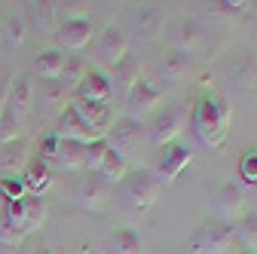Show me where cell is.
I'll return each mask as SVG.
<instances>
[{"instance_id": "obj_1", "label": "cell", "mask_w": 257, "mask_h": 254, "mask_svg": "<svg viewBox=\"0 0 257 254\" xmlns=\"http://www.w3.org/2000/svg\"><path fill=\"white\" fill-rule=\"evenodd\" d=\"M193 132H196L199 144H205L208 150H217L227 141V104L220 95L214 92H202L196 104H193Z\"/></svg>"}, {"instance_id": "obj_2", "label": "cell", "mask_w": 257, "mask_h": 254, "mask_svg": "<svg viewBox=\"0 0 257 254\" xmlns=\"http://www.w3.org/2000/svg\"><path fill=\"white\" fill-rule=\"evenodd\" d=\"M187 254H236L233 227L220 217H205L187 239Z\"/></svg>"}, {"instance_id": "obj_3", "label": "cell", "mask_w": 257, "mask_h": 254, "mask_svg": "<svg viewBox=\"0 0 257 254\" xmlns=\"http://www.w3.org/2000/svg\"><path fill=\"white\" fill-rule=\"evenodd\" d=\"M184 129H187V110H184V104H159L150 113V119H147V138H150V144L156 150L172 144V141H178Z\"/></svg>"}, {"instance_id": "obj_4", "label": "cell", "mask_w": 257, "mask_h": 254, "mask_svg": "<svg viewBox=\"0 0 257 254\" xmlns=\"http://www.w3.org/2000/svg\"><path fill=\"white\" fill-rule=\"evenodd\" d=\"M119 187H122V199L132 205L135 211H147V208H153L163 184H159V178H156L153 169L138 166V169H128L125 172V178L119 181Z\"/></svg>"}, {"instance_id": "obj_5", "label": "cell", "mask_w": 257, "mask_h": 254, "mask_svg": "<svg viewBox=\"0 0 257 254\" xmlns=\"http://www.w3.org/2000/svg\"><path fill=\"white\" fill-rule=\"evenodd\" d=\"M159 104H163V86H159L150 74H144L132 89L125 92V116L135 119V122L150 119V113Z\"/></svg>"}, {"instance_id": "obj_6", "label": "cell", "mask_w": 257, "mask_h": 254, "mask_svg": "<svg viewBox=\"0 0 257 254\" xmlns=\"http://www.w3.org/2000/svg\"><path fill=\"white\" fill-rule=\"evenodd\" d=\"M193 163V147L187 141H172L166 147H159L156 150V178L159 184H175L178 175Z\"/></svg>"}, {"instance_id": "obj_7", "label": "cell", "mask_w": 257, "mask_h": 254, "mask_svg": "<svg viewBox=\"0 0 257 254\" xmlns=\"http://www.w3.org/2000/svg\"><path fill=\"white\" fill-rule=\"evenodd\" d=\"M125 55H128V37L122 34L119 28L107 25L104 31L95 34V58H98L101 68H110L113 71Z\"/></svg>"}, {"instance_id": "obj_8", "label": "cell", "mask_w": 257, "mask_h": 254, "mask_svg": "<svg viewBox=\"0 0 257 254\" xmlns=\"http://www.w3.org/2000/svg\"><path fill=\"white\" fill-rule=\"evenodd\" d=\"M104 141H107V147L113 153H119L122 160H125L128 153H135L141 147V141H144V122H135V119L122 116V119H116L110 129H107Z\"/></svg>"}, {"instance_id": "obj_9", "label": "cell", "mask_w": 257, "mask_h": 254, "mask_svg": "<svg viewBox=\"0 0 257 254\" xmlns=\"http://www.w3.org/2000/svg\"><path fill=\"white\" fill-rule=\"evenodd\" d=\"M55 49L61 52H83L92 40H95V25L92 19H83V22H61L55 31Z\"/></svg>"}, {"instance_id": "obj_10", "label": "cell", "mask_w": 257, "mask_h": 254, "mask_svg": "<svg viewBox=\"0 0 257 254\" xmlns=\"http://www.w3.org/2000/svg\"><path fill=\"white\" fill-rule=\"evenodd\" d=\"M52 135H55L58 141H77V144H92V141H101V138H104L101 132L89 129V125L71 110V104L58 113V125H55V132H52Z\"/></svg>"}, {"instance_id": "obj_11", "label": "cell", "mask_w": 257, "mask_h": 254, "mask_svg": "<svg viewBox=\"0 0 257 254\" xmlns=\"http://www.w3.org/2000/svg\"><path fill=\"white\" fill-rule=\"evenodd\" d=\"M28 236L25 230V211L22 199H4V211H0V245H16Z\"/></svg>"}, {"instance_id": "obj_12", "label": "cell", "mask_w": 257, "mask_h": 254, "mask_svg": "<svg viewBox=\"0 0 257 254\" xmlns=\"http://www.w3.org/2000/svg\"><path fill=\"white\" fill-rule=\"evenodd\" d=\"M31 101H34V80H31L28 74L10 80V92H7V113H13L19 122L31 113Z\"/></svg>"}, {"instance_id": "obj_13", "label": "cell", "mask_w": 257, "mask_h": 254, "mask_svg": "<svg viewBox=\"0 0 257 254\" xmlns=\"http://www.w3.org/2000/svg\"><path fill=\"white\" fill-rule=\"evenodd\" d=\"M248 211V199H245V190L236 184V181H230L227 187L220 190V196H217V214L214 217H220L223 224H236V220L242 217Z\"/></svg>"}, {"instance_id": "obj_14", "label": "cell", "mask_w": 257, "mask_h": 254, "mask_svg": "<svg viewBox=\"0 0 257 254\" xmlns=\"http://www.w3.org/2000/svg\"><path fill=\"white\" fill-rule=\"evenodd\" d=\"M110 95H113V86H110V77L101 71V68H89L80 89L74 92V98L80 101H98V104H107L110 101Z\"/></svg>"}, {"instance_id": "obj_15", "label": "cell", "mask_w": 257, "mask_h": 254, "mask_svg": "<svg viewBox=\"0 0 257 254\" xmlns=\"http://www.w3.org/2000/svg\"><path fill=\"white\" fill-rule=\"evenodd\" d=\"M71 110L89 125V129L107 135V129L113 125V113H110V104H98V101H80V98H71Z\"/></svg>"}, {"instance_id": "obj_16", "label": "cell", "mask_w": 257, "mask_h": 254, "mask_svg": "<svg viewBox=\"0 0 257 254\" xmlns=\"http://www.w3.org/2000/svg\"><path fill=\"white\" fill-rule=\"evenodd\" d=\"M22 181H25V187H28V193H31V196H46V193H49V187L55 184L49 163H43L40 156H28L25 172H22Z\"/></svg>"}, {"instance_id": "obj_17", "label": "cell", "mask_w": 257, "mask_h": 254, "mask_svg": "<svg viewBox=\"0 0 257 254\" xmlns=\"http://www.w3.org/2000/svg\"><path fill=\"white\" fill-rule=\"evenodd\" d=\"M187 74H190V55L166 49L156 61V77L153 80H166L169 86H178L181 80H187Z\"/></svg>"}, {"instance_id": "obj_18", "label": "cell", "mask_w": 257, "mask_h": 254, "mask_svg": "<svg viewBox=\"0 0 257 254\" xmlns=\"http://www.w3.org/2000/svg\"><path fill=\"white\" fill-rule=\"evenodd\" d=\"M196 46H199V28H196V22L178 19V22L169 25V49L190 55Z\"/></svg>"}, {"instance_id": "obj_19", "label": "cell", "mask_w": 257, "mask_h": 254, "mask_svg": "<svg viewBox=\"0 0 257 254\" xmlns=\"http://www.w3.org/2000/svg\"><path fill=\"white\" fill-rule=\"evenodd\" d=\"M64 65H68V55L52 46V49H43V52L34 58V74H37L40 80H61Z\"/></svg>"}, {"instance_id": "obj_20", "label": "cell", "mask_w": 257, "mask_h": 254, "mask_svg": "<svg viewBox=\"0 0 257 254\" xmlns=\"http://www.w3.org/2000/svg\"><path fill=\"white\" fill-rule=\"evenodd\" d=\"M233 236L239 251L245 254H257V211H245L236 224H233Z\"/></svg>"}, {"instance_id": "obj_21", "label": "cell", "mask_w": 257, "mask_h": 254, "mask_svg": "<svg viewBox=\"0 0 257 254\" xmlns=\"http://www.w3.org/2000/svg\"><path fill=\"white\" fill-rule=\"evenodd\" d=\"M22 211H25V230L31 233H40V227L46 224V214H49V202L46 196H25L22 199Z\"/></svg>"}, {"instance_id": "obj_22", "label": "cell", "mask_w": 257, "mask_h": 254, "mask_svg": "<svg viewBox=\"0 0 257 254\" xmlns=\"http://www.w3.org/2000/svg\"><path fill=\"white\" fill-rule=\"evenodd\" d=\"M80 205L89 208V211H104L107 208V187L95 175L80 184Z\"/></svg>"}, {"instance_id": "obj_23", "label": "cell", "mask_w": 257, "mask_h": 254, "mask_svg": "<svg viewBox=\"0 0 257 254\" xmlns=\"http://www.w3.org/2000/svg\"><path fill=\"white\" fill-rule=\"evenodd\" d=\"M144 77V71H141V61L132 55V52H128L122 61H119V65L113 68V89H122V92H128V89H132L138 80Z\"/></svg>"}, {"instance_id": "obj_24", "label": "cell", "mask_w": 257, "mask_h": 254, "mask_svg": "<svg viewBox=\"0 0 257 254\" xmlns=\"http://www.w3.org/2000/svg\"><path fill=\"white\" fill-rule=\"evenodd\" d=\"M125 172H128L125 160H122L119 153L107 150V153H104V160H101V166H98V172H95V178H98L104 187H113V184H119V181L125 178Z\"/></svg>"}, {"instance_id": "obj_25", "label": "cell", "mask_w": 257, "mask_h": 254, "mask_svg": "<svg viewBox=\"0 0 257 254\" xmlns=\"http://www.w3.org/2000/svg\"><path fill=\"white\" fill-rule=\"evenodd\" d=\"M110 254H144V239L132 227H119L110 236Z\"/></svg>"}, {"instance_id": "obj_26", "label": "cell", "mask_w": 257, "mask_h": 254, "mask_svg": "<svg viewBox=\"0 0 257 254\" xmlns=\"http://www.w3.org/2000/svg\"><path fill=\"white\" fill-rule=\"evenodd\" d=\"M83 147L77 141H58V153H55V166L64 172H77L83 169Z\"/></svg>"}, {"instance_id": "obj_27", "label": "cell", "mask_w": 257, "mask_h": 254, "mask_svg": "<svg viewBox=\"0 0 257 254\" xmlns=\"http://www.w3.org/2000/svg\"><path fill=\"white\" fill-rule=\"evenodd\" d=\"M28 16L31 22H34V28L40 31V34H52L55 28V4H28Z\"/></svg>"}, {"instance_id": "obj_28", "label": "cell", "mask_w": 257, "mask_h": 254, "mask_svg": "<svg viewBox=\"0 0 257 254\" xmlns=\"http://www.w3.org/2000/svg\"><path fill=\"white\" fill-rule=\"evenodd\" d=\"M0 40L7 43V49H19L25 43V22L10 13L4 22H0Z\"/></svg>"}, {"instance_id": "obj_29", "label": "cell", "mask_w": 257, "mask_h": 254, "mask_svg": "<svg viewBox=\"0 0 257 254\" xmlns=\"http://www.w3.org/2000/svg\"><path fill=\"white\" fill-rule=\"evenodd\" d=\"M86 71H89V68L83 65L80 58H68V65H64V74H61V80H58V83H61V89L68 92L71 98H74V92L80 89V83H83Z\"/></svg>"}, {"instance_id": "obj_30", "label": "cell", "mask_w": 257, "mask_h": 254, "mask_svg": "<svg viewBox=\"0 0 257 254\" xmlns=\"http://www.w3.org/2000/svg\"><path fill=\"white\" fill-rule=\"evenodd\" d=\"M40 95H43V101H46L49 107H55L58 113L71 104V95L61 89V83H58V80H40Z\"/></svg>"}, {"instance_id": "obj_31", "label": "cell", "mask_w": 257, "mask_h": 254, "mask_svg": "<svg viewBox=\"0 0 257 254\" xmlns=\"http://www.w3.org/2000/svg\"><path fill=\"white\" fill-rule=\"evenodd\" d=\"M22 163H28V156H25V144H22V141L7 144V147H4V153H0V169H4L7 175H16V169H19Z\"/></svg>"}, {"instance_id": "obj_32", "label": "cell", "mask_w": 257, "mask_h": 254, "mask_svg": "<svg viewBox=\"0 0 257 254\" xmlns=\"http://www.w3.org/2000/svg\"><path fill=\"white\" fill-rule=\"evenodd\" d=\"M138 31L144 40H153L156 34H163V16H159L156 10H144L138 13Z\"/></svg>"}, {"instance_id": "obj_33", "label": "cell", "mask_w": 257, "mask_h": 254, "mask_svg": "<svg viewBox=\"0 0 257 254\" xmlns=\"http://www.w3.org/2000/svg\"><path fill=\"white\" fill-rule=\"evenodd\" d=\"M110 147H107V141L101 138V141H92V144H86L83 147V169H89L92 175L98 172V166H101V160H104V153H107Z\"/></svg>"}, {"instance_id": "obj_34", "label": "cell", "mask_w": 257, "mask_h": 254, "mask_svg": "<svg viewBox=\"0 0 257 254\" xmlns=\"http://www.w3.org/2000/svg\"><path fill=\"white\" fill-rule=\"evenodd\" d=\"M0 196H4V199H25L28 187H25L22 175H4V178H0Z\"/></svg>"}, {"instance_id": "obj_35", "label": "cell", "mask_w": 257, "mask_h": 254, "mask_svg": "<svg viewBox=\"0 0 257 254\" xmlns=\"http://www.w3.org/2000/svg\"><path fill=\"white\" fill-rule=\"evenodd\" d=\"M239 178L248 187L257 184V147H251V150L242 153V160H239Z\"/></svg>"}, {"instance_id": "obj_36", "label": "cell", "mask_w": 257, "mask_h": 254, "mask_svg": "<svg viewBox=\"0 0 257 254\" xmlns=\"http://www.w3.org/2000/svg\"><path fill=\"white\" fill-rule=\"evenodd\" d=\"M19 129H22V122L13 113H7V110L0 113V144H4V147L19 141Z\"/></svg>"}, {"instance_id": "obj_37", "label": "cell", "mask_w": 257, "mask_h": 254, "mask_svg": "<svg viewBox=\"0 0 257 254\" xmlns=\"http://www.w3.org/2000/svg\"><path fill=\"white\" fill-rule=\"evenodd\" d=\"M19 254H52V248L43 239V233H31L19 242Z\"/></svg>"}, {"instance_id": "obj_38", "label": "cell", "mask_w": 257, "mask_h": 254, "mask_svg": "<svg viewBox=\"0 0 257 254\" xmlns=\"http://www.w3.org/2000/svg\"><path fill=\"white\" fill-rule=\"evenodd\" d=\"M92 19V7L80 4V0H71V4H61V22H83Z\"/></svg>"}, {"instance_id": "obj_39", "label": "cell", "mask_w": 257, "mask_h": 254, "mask_svg": "<svg viewBox=\"0 0 257 254\" xmlns=\"http://www.w3.org/2000/svg\"><path fill=\"white\" fill-rule=\"evenodd\" d=\"M55 153H58V138H55V135H46L43 144H40V153H37V156H40L43 163H55Z\"/></svg>"}, {"instance_id": "obj_40", "label": "cell", "mask_w": 257, "mask_h": 254, "mask_svg": "<svg viewBox=\"0 0 257 254\" xmlns=\"http://www.w3.org/2000/svg\"><path fill=\"white\" fill-rule=\"evenodd\" d=\"M220 10H223V13H230V16H239V13L248 10V4H220Z\"/></svg>"}, {"instance_id": "obj_41", "label": "cell", "mask_w": 257, "mask_h": 254, "mask_svg": "<svg viewBox=\"0 0 257 254\" xmlns=\"http://www.w3.org/2000/svg\"><path fill=\"white\" fill-rule=\"evenodd\" d=\"M0 254H13V251H10V248H7V245H0Z\"/></svg>"}, {"instance_id": "obj_42", "label": "cell", "mask_w": 257, "mask_h": 254, "mask_svg": "<svg viewBox=\"0 0 257 254\" xmlns=\"http://www.w3.org/2000/svg\"><path fill=\"white\" fill-rule=\"evenodd\" d=\"M0 211H4V196H0Z\"/></svg>"}, {"instance_id": "obj_43", "label": "cell", "mask_w": 257, "mask_h": 254, "mask_svg": "<svg viewBox=\"0 0 257 254\" xmlns=\"http://www.w3.org/2000/svg\"><path fill=\"white\" fill-rule=\"evenodd\" d=\"M80 254H92V251H80Z\"/></svg>"}, {"instance_id": "obj_44", "label": "cell", "mask_w": 257, "mask_h": 254, "mask_svg": "<svg viewBox=\"0 0 257 254\" xmlns=\"http://www.w3.org/2000/svg\"><path fill=\"white\" fill-rule=\"evenodd\" d=\"M236 254H245V251H236Z\"/></svg>"}, {"instance_id": "obj_45", "label": "cell", "mask_w": 257, "mask_h": 254, "mask_svg": "<svg viewBox=\"0 0 257 254\" xmlns=\"http://www.w3.org/2000/svg\"><path fill=\"white\" fill-rule=\"evenodd\" d=\"M254 190H257V184H254Z\"/></svg>"}]
</instances>
